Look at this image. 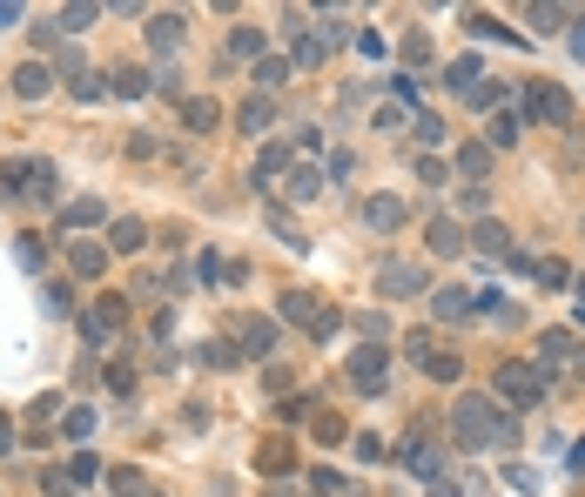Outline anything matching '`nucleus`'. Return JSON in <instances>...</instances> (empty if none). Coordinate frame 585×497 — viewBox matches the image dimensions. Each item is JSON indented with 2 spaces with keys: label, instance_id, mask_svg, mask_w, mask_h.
I'll list each match as a JSON object with an SVG mask.
<instances>
[{
  "label": "nucleus",
  "instance_id": "obj_11",
  "mask_svg": "<svg viewBox=\"0 0 585 497\" xmlns=\"http://www.w3.org/2000/svg\"><path fill=\"white\" fill-rule=\"evenodd\" d=\"M431 317H437V323H464V317H477V289H458V283L431 289Z\"/></svg>",
  "mask_w": 585,
  "mask_h": 497
},
{
  "label": "nucleus",
  "instance_id": "obj_51",
  "mask_svg": "<svg viewBox=\"0 0 585 497\" xmlns=\"http://www.w3.org/2000/svg\"><path fill=\"white\" fill-rule=\"evenodd\" d=\"M303 410H309V397H283V404H276V417H283V423H296Z\"/></svg>",
  "mask_w": 585,
  "mask_h": 497
},
{
  "label": "nucleus",
  "instance_id": "obj_12",
  "mask_svg": "<svg viewBox=\"0 0 585 497\" xmlns=\"http://www.w3.org/2000/svg\"><path fill=\"white\" fill-rule=\"evenodd\" d=\"M404 222H411L404 196H370V202H364V228H377V236H397Z\"/></svg>",
  "mask_w": 585,
  "mask_h": 497
},
{
  "label": "nucleus",
  "instance_id": "obj_49",
  "mask_svg": "<svg viewBox=\"0 0 585 497\" xmlns=\"http://www.w3.org/2000/svg\"><path fill=\"white\" fill-rule=\"evenodd\" d=\"M54 68H61V75H81V47H54Z\"/></svg>",
  "mask_w": 585,
  "mask_h": 497
},
{
  "label": "nucleus",
  "instance_id": "obj_26",
  "mask_svg": "<svg viewBox=\"0 0 585 497\" xmlns=\"http://www.w3.org/2000/svg\"><path fill=\"white\" fill-rule=\"evenodd\" d=\"M148 88H155L148 68H115V94H122V101H135V94H148Z\"/></svg>",
  "mask_w": 585,
  "mask_h": 497
},
{
  "label": "nucleus",
  "instance_id": "obj_34",
  "mask_svg": "<svg viewBox=\"0 0 585 497\" xmlns=\"http://www.w3.org/2000/svg\"><path fill=\"white\" fill-rule=\"evenodd\" d=\"M532 276H539V283H545V289H572V269H565V262H558V256H545V262H532Z\"/></svg>",
  "mask_w": 585,
  "mask_h": 497
},
{
  "label": "nucleus",
  "instance_id": "obj_3",
  "mask_svg": "<svg viewBox=\"0 0 585 497\" xmlns=\"http://www.w3.org/2000/svg\"><path fill=\"white\" fill-rule=\"evenodd\" d=\"M404 349H411V363H417L431 383H458V377H464V357H458L451 343H437L431 330H411V336H404Z\"/></svg>",
  "mask_w": 585,
  "mask_h": 497
},
{
  "label": "nucleus",
  "instance_id": "obj_22",
  "mask_svg": "<svg viewBox=\"0 0 585 497\" xmlns=\"http://www.w3.org/2000/svg\"><path fill=\"white\" fill-rule=\"evenodd\" d=\"M283 196H290V202H317V196H324V168H290Z\"/></svg>",
  "mask_w": 585,
  "mask_h": 497
},
{
  "label": "nucleus",
  "instance_id": "obj_13",
  "mask_svg": "<svg viewBox=\"0 0 585 497\" xmlns=\"http://www.w3.org/2000/svg\"><path fill=\"white\" fill-rule=\"evenodd\" d=\"M182 128H188V135H216V128H222L216 94H182Z\"/></svg>",
  "mask_w": 585,
  "mask_h": 497
},
{
  "label": "nucleus",
  "instance_id": "obj_38",
  "mask_svg": "<svg viewBox=\"0 0 585 497\" xmlns=\"http://www.w3.org/2000/svg\"><path fill=\"white\" fill-rule=\"evenodd\" d=\"M20 181H28V162H0V196H28Z\"/></svg>",
  "mask_w": 585,
  "mask_h": 497
},
{
  "label": "nucleus",
  "instance_id": "obj_39",
  "mask_svg": "<svg viewBox=\"0 0 585 497\" xmlns=\"http://www.w3.org/2000/svg\"><path fill=\"white\" fill-rule=\"evenodd\" d=\"M411 135L424 141V148H437V141H445V121H437V115H417V121H411Z\"/></svg>",
  "mask_w": 585,
  "mask_h": 497
},
{
  "label": "nucleus",
  "instance_id": "obj_43",
  "mask_svg": "<svg viewBox=\"0 0 585 497\" xmlns=\"http://www.w3.org/2000/svg\"><path fill=\"white\" fill-rule=\"evenodd\" d=\"M94 14H101V7H88V0H81V7H61V28H68V34H81Z\"/></svg>",
  "mask_w": 585,
  "mask_h": 497
},
{
  "label": "nucleus",
  "instance_id": "obj_42",
  "mask_svg": "<svg viewBox=\"0 0 585 497\" xmlns=\"http://www.w3.org/2000/svg\"><path fill=\"white\" fill-rule=\"evenodd\" d=\"M417 181H424V188H445V162H437V155H417Z\"/></svg>",
  "mask_w": 585,
  "mask_h": 497
},
{
  "label": "nucleus",
  "instance_id": "obj_54",
  "mask_svg": "<svg viewBox=\"0 0 585 497\" xmlns=\"http://www.w3.org/2000/svg\"><path fill=\"white\" fill-rule=\"evenodd\" d=\"M7 444H14V430H7V417H0V451H7Z\"/></svg>",
  "mask_w": 585,
  "mask_h": 497
},
{
  "label": "nucleus",
  "instance_id": "obj_55",
  "mask_svg": "<svg viewBox=\"0 0 585 497\" xmlns=\"http://www.w3.org/2000/svg\"><path fill=\"white\" fill-rule=\"evenodd\" d=\"M269 497H296V491H290V484H276V491H269Z\"/></svg>",
  "mask_w": 585,
  "mask_h": 497
},
{
  "label": "nucleus",
  "instance_id": "obj_15",
  "mask_svg": "<svg viewBox=\"0 0 585 497\" xmlns=\"http://www.w3.org/2000/svg\"><path fill=\"white\" fill-rule=\"evenodd\" d=\"M518 135H525V115H511V108H498V115H485V148H511Z\"/></svg>",
  "mask_w": 585,
  "mask_h": 497
},
{
  "label": "nucleus",
  "instance_id": "obj_28",
  "mask_svg": "<svg viewBox=\"0 0 585 497\" xmlns=\"http://www.w3.org/2000/svg\"><path fill=\"white\" fill-rule=\"evenodd\" d=\"M148 41L155 47H182V14H155L148 20Z\"/></svg>",
  "mask_w": 585,
  "mask_h": 497
},
{
  "label": "nucleus",
  "instance_id": "obj_16",
  "mask_svg": "<svg viewBox=\"0 0 585 497\" xmlns=\"http://www.w3.org/2000/svg\"><path fill=\"white\" fill-rule=\"evenodd\" d=\"M108 249H115V256H141V249H148V222H135V215H122V222L108 228Z\"/></svg>",
  "mask_w": 585,
  "mask_h": 497
},
{
  "label": "nucleus",
  "instance_id": "obj_32",
  "mask_svg": "<svg viewBox=\"0 0 585 497\" xmlns=\"http://www.w3.org/2000/svg\"><path fill=\"white\" fill-rule=\"evenodd\" d=\"M229 54L236 60H262V28H236L229 34Z\"/></svg>",
  "mask_w": 585,
  "mask_h": 497
},
{
  "label": "nucleus",
  "instance_id": "obj_9",
  "mask_svg": "<svg viewBox=\"0 0 585 497\" xmlns=\"http://www.w3.org/2000/svg\"><path fill=\"white\" fill-rule=\"evenodd\" d=\"M464 236H471V228H464L458 215H431V222H424V242H431V256H437V262H451L458 249H471Z\"/></svg>",
  "mask_w": 585,
  "mask_h": 497
},
{
  "label": "nucleus",
  "instance_id": "obj_21",
  "mask_svg": "<svg viewBox=\"0 0 585 497\" xmlns=\"http://www.w3.org/2000/svg\"><path fill=\"white\" fill-rule=\"evenodd\" d=\"M47 81H54V68H41V60H28V68H14V94L20 101H41Z\"/></svg>",
  "mask_w": 585,
  "mask_h": 497
},
{
  "label": "nucleus",
  "instance_id": "obj_52",
  "mask_svg": "<svg viewBox=\"0 0 585 497\" xmlns=\"http://www.w3.org/2000/svg\"><path fill=\"white\" fill-rule=\"evenodd\" d=\"M68 484H94V457H75V464H68Z\"/></svg>",
  "mask_w": 585,
  "mask_h": 497
},
{
  "label": "nucleus",
  "instance_id": "obj_41",
  "mask_svg": "<svg viewBox=\"0 0 585 497\" xmlns=\"http://www.w3.org/2000/svg\"><path fill=\"white\" fill-rule=\"evenodd\" d=\"M28 181H34V196H54V162H28Z\"/></svg>",
  "mask_w": 585,
  "mask_h": 497
},
{
  "label": "nucleus",
  "instance_id": "obj_19",
  "mask_svg": "<svg viewBox=\"0 0 585 497\" xmlns=\"http://www.w3.org/2000/svg\"><path fill=\"white\" fill-rule=\"evenodd\" d=\"M290 464H296L290 437H262V444H256V470H269V477H283Z\"/></svg>",
  "mask_w": 585,
  "mask_h": 497
},
{
  "label": "nucleus",
  "instance_id": "obj_20",
  "mask_svg": "<svg viewBox=\"0 0 585 497\" xmlns=\"http://www.w3.org/2000/svg\"><path fill=\"white\" fill-rule=\"evenodd\" d=\"M445 88H458V94H464V101H471V94H477V88H485V68H477V60H471V54H464V60H451V68H445Z\"/></svg>",
  "mask_w": 585,
  "mask_h": 497
},
{
  "label": "nucleus",
  "instance_id": "obj_17",
  "mask_svg": "<svg viewBox=\"0 0 585 497\" xmlns=\"http://www.w3.org/2000/svg\"><path fill=\"white\" fill-rule=\"evenodd\" d=\"M68 269H75V276H88V283H94V276L108 269V249H101V242H68Z\"/></svg>",
  "mask_w": 585,
  "mask_h": 497
},
{
  "label": "nucleus",
  "instance_id": "obj_40",
  "mask_svg": "<svg viewBox=\"0 0 585 497\" xmlns=\"http://www.w3.org/2000/svg\"><path fill=\"white\" fill-rule=\"evenodd\" d=\"M61 430H68V437H88V430H94V410H88V404H75V410L61 417Z\"/></svg>",
  "mask_w": 585,
  "mask_h": 497
},
{
  "label": "nucleus",
  "instance_id": "obj_4",
  "mask_svg": "<svg viewBox=\"0 0 585 497\" xmlns=\"http://www.w3.org/2000/svg\"><path fill=\"white\" fill-rule=\"evenodd\" d=\"M283 317H290L303 336H317V343H324V336H337V323H343L337 309L317 296V289H290V296H283Z\"/></svg>",
  "mask_w": 585,
  "mask_h": 497
},
{
  "label": "nucleus",
  "instance_id": "obj_1",
  "mask_svg": "<svg viewBox=\"0 0 585 497\" xmlns=\"http://www.w3.org/2000/svg\"><path fill=\"white\" fill-rule=\"evenodd\" d=\"M451 430H458V451H485V444L511 451V444H518V423H511L492 397H458V404H451Z\"/></svg>",
  "mask_w": 585,
  "mask_h": 497
},
{
  "label": "nucleus",
  "instance_id": "obj_18",
  "mask_svg": "<svg viewBox=\"0 0 585 497\" xmlns=\"http://www.w3.org/2000/svg\"><path fill=\"white\" fill-rule=\"evenodd\" d=\"M269 121H276V101H269V94H249V101L236 108V128H243V135H262Z\"/></svg>",
  "mask_w": 585,
  "mask_h": 497
},
{
  "label": "nucleus",
  "instance_id": "obj_33",
  "mask_svg": "<svg viewBox=\"0 0 585 497\" xmlns=\"http://www.w3.org/2000/svg\"><path fill=\"white\" fill-rule=\"evenodd\" d=\"M565 20H572V7H558V0H539V7H532V28H539V34L565 28Z\"/></svg>",
  "mask_w": 585,
  "mask_h": 497
},
{
  "label": "nucleus",
  "instance_id": "obj_53",
  "mask_svg": "<svg viewBox=\"0 0 585 497\" xmlns=\"http://www.w3.org/2000/svg\"><path fill=\"white\" fill-rule=\"evenodd\" d=\"M572 54L585 60V14H572Z\"/></svg>",
  "mask_w": 585,
  "mask_h": 497
},
{
  "label": "nucleus",
  "instance_id": "obj_27",
  "mask_svg": "<svg viewBox=\"0 0 585 497\" xmlns=\"http://www.w3.org/2000/svg\"><path fill=\"white\" fill-rule=\"evenodd\" d=\"M94 222H101V202H94V196H81V202L61 209V228H94Z\"/></svg>",
  "mask_w": 585,
  "mask_h": 497
},
{
  "label": "nucleus",
  "instance_id": "obj_14",
  "mask_svg": "<svg viewBox=\"0 0 585 497\" xmlns=\"http://www.w3.org/2000/svg\"><path fill=\"white\" fill-rule=\"evenodd\" d=\"M477 249V256H498V262H511V228L505 222H492V215H485V222H471V236H464Z\"/></svg>",
  "mask_w": 585,
  "mask_h": 497
},
{
  "label": "nucleus",
  "instance_id": "obj_46",
  "mask_svg": "<svg viewBox=\"0 0 585 497\" xmlns=\"http://www.w3.org/2000/svg\"><path fill=\"white\" fill-rule=\"evenodd\" d=\"M75 484H68V470H41V497H68Z\"/></svg>",
  "mask_w": 585,
  "mask_h": 497
},
{
  "label": "nucleus",
  "instance_id": "obj_31",
  "mask_svg": "<svg viewBox=\"0 0 585 497\" xmlns=\"http://www.w3.org/2000/svg\"><path fill=\"white\" fill-rule=\"evenodd\" d=\"M458 209L485 222V209H492V188H485V181H464V188H458Z\"/></svg>",
  "mask_w": 585,
  "mask_h": 497
},
{
  "label": "nucleus",
  "instance_id": "obj_7",
  "mask_svg": "<svg viewBox=\"0 0 585 497\" xmlns=\"http://www.w3.org/2000/svg\"><path fill=\"white\" fill-rule=\"evenodd\" d=\"M236 343H243V357L269 363V357H276V343H283V330L269 317H236Z\"/></svg>",
  "mask_w": 585,
  "mask_h": 497
},
{
  "label": "nucleus",
  "instance_id": "obj_23",
  "mask_svg": "<svg viewBox=\"0 0 585 497\" xmlns=\"http://www.w3.org/2000/svg\"><path fill=\"white\" fill-rule=\"evenodd\" d=\"M404 464H411L417 477H431V484H437V464H445V457H437L424 437H411V444H404Z\"/></svg>",
  "mask_w": 585,
  "mask_h": 497
},
{
  "label": "nucleus",
  "instance_id": "obj_5",
  "mask_svg": "<svg viewBox=\"0 0 585 497\" xmlns=\"http://www.w3.org/2000/svg\"><path fill=\"white\" fill-rule=\"evenodd\" d=\"M370 283H377V296H390V302H404V296H431V283H424V262H397V256L377 262V269H370Z\"/></svg>",
  "mask_w": 585,
  "mask_h": 497
},
{
  "label": "nucleus",
  "instance_id": "obj_37",
  "mask_svg": "<svg viewBox=\"0 0 585 497\" xmlns=\"http://www.w3.org/2000/svg\"><path fill=\"white\" fill-rule=\"evenodd\" d=\"M317 444H350V430H343V417H330V410H317Z\"/></svg>",
  "mask_w": 585,
  "mask_h": 497
},
{
  "label": "nucleus",
  "instance_id": "obj_48",
  "mask_svg": "<svg viewBox=\"0 0 585 497\" xmlns=\"http://www.w3.org/2000/svg\"><path fill=\"white\" fill-rule=\"evenodd\" d=\"M202 363H216V370H229V363H236V349H229V343H202Z\"/></svg>",
  "mask_w": 585,
  "mask_h": 497
},
{
  "label": "nucleus",
  "instance_id": "obj_45",
  "mask_svg": "<svg viewBox=\"0 0 585 497\" xmlns=\"http://www.w3.org/2000/svg\"><path fill=\"white\" fill-rule=\"evenodd\" d=\"M108 390L115 397H135V370H128V363H115V370H108Z\"/></svg>",
  "mask_w": 585,
  "mask_h": 497
},
{
  "label": "nucleus",
  "instance_id": "obj_6",
  "mask_svg": "<svg viewBox=\"0 0 585 497\" xmlns=\"http://www.w3.org/2000/svg\"><path fill=\"white\" fill-rule=\"evenodd\" d=\"M518 115H525V121H545V128H572V94L558 88V81H532Z\"/></svg>",
  "mask_w": 585,
  "mask_h": 497
},
{
  "label": "nucleus",
  "instance_id": "obj_8",
  "mask_svg": "<svg viewBox=\"0 0 585 497\" xmlns=\"http://www.w3.org/2000/svg\"><path fill=\"white\" fill-rule=\"evenodd\" d=\"M122 323H128V302L122 296H101L88 317H81V336H88V343H108V336H122Z\"/></svg>",
  "mask_w": 585,
  "mask_h": 497
},
{
  "label": "nucleus",
  "instance_id": "obj_25",
  "mask_svg": "<svg viewBox=\"0 0 585 497\" xmlns=\"http://www.w3.org/2000/svg\"><path fill=\"white\" fill-rule=\"evenodd\" d=\"M283 81H290V60H276V54H262L256 60V94H276Z\"/></svg>",
  "mask_w": 585,
  "mask_h": 497
},
{
  "label": "nucleus",
  "instance_id": "obj_35",
  "mask_svg": "<svg viewBox=\"0 0 585 497\" xmlns=\"http://www.w3.org/2000/svg\"><path fill=\"white\" fill-rule=\"evenodd\" d=\"M262 215H269V222H276V236L290 242V249H303V228L290 222V209H283V202H269V209H262Z\"/></svg>",
  "mask_w": 585,
  "mask_h": 497
},
{
  "label": "nucleus",
  "instance_id": "obj_24",
  "mask_svg": "<svg viewBox=\"0 0 585 497\" xmlns=\"http://www.w3.org/2000/svg\"><path fill=\"white\" fill-rule=\"evenodd\" d=\"M276 175H290V148H283V141H269V148L256 155V188H262V181H276Z\"/></svg>",
  "mask_w": 585,
  "mask_h": 497
},
{
  "label": "nucleus",
  "instance_id": "obj_10",
  "mask_svg": "<svg viewBox=\"0 0 585 497\" xmlns=\"http://www.w3.org/2000/svg\"><path fill=\"white\" fill-rule=\"evenodd\" d=\"M384 377H390V357H384L377 343H364V349L350 357V383H357V390H370V397H377V390H384Z\"/></svg>",
  "mask_w": 585,
  "mask_h": 497
},
{
  "label": "nucleus",
  "instance_id": "obj_30",
  "mask_svg": "<svg viewBox=\"0 0 585 497\" xmlns=\"http://www.w3.org/2000/svg\"><path fill=\"white\" fill-rule=\"evenodd\" d=\"M108 484H115L122 497H148V477H141L135 464H115V470H108Z\"/></svg>",
  "mask_w": 585,
  "mask_h": 497
},
{
  "label": "nucleus",
  "instance_id": "obj_2",
  "mask_svg": "<svg viewBox=\"0 0 585 497\" xmlns=\"http://www.w3.org/2000/svg\"><path fill=\"white\" fill-rule=\"evenodd\" d=\"M492 390L505 397L511 410H532V404H545V397H552V383L539 377V370H532V363H518V357H505L492 370Z\"/></svg>",
  "mask_w": 585,
  "mask_h": 497
},
{
  "label": "nucleus",
  "instance_id": "obj_44",
  "mask_svg": "<svg viewBox=\"0 0 585 497\" xmlns=\"http://www.w3.org/2000/svg\"><path fill=\"white\" fill-rule=\"evenodd\" d=\"M317 60H324V41H317V34H303V41H296V68H317Z\"/></svg>",
  "mask_w": 585,
  "mask_h": 497
},
{
  "label": "nucleus",
  "instance_id": "obj_36",
  "mask_svg": "<svg viewBox=\"0 0 585 497\" xmlns=\"http://www.w3.org/2000/svg\"><path fill=\"white\" fill-rule=\"evenodd\" d=\"M350 451L364 457V464H384V437H377V430H357V437H350Z\"/></svg>",
  "mask_w": 585,
  "mask_h": 497
},
{
  "label": "nucleus",
  "instance_id": "obj_56",
  "mask_svg": "<svg viewBox=\"0 0 585 497\" xmlns=\"http://www.w3.org/2000/svg\"><path fill=\"white\" fill-rule=\"evenodd\" d=\"M572 289H579V296H585V276H572Z\"/></svg>",
  "mask_w": 585,
  "mask_h": 497
},
{
  "label": "nucleus",
  "instance_id": "obj_47",
  "mask_svg": "<svg viewBox=\"0 0 585 497\" xmlns=\"http://www.w3.org/2000/svg\"><path fill=\"white\" fill-rule=\"evenodd\" d=\"M404 60H431V34H404Z\"/></svg>",
  "mask_w": 585,
  "mask_h": 497
},
{
  "label": "nucleus",
  "instance_id": "obj_50",
  "mask_svg": "<svg viewBox=\"0 0 585 497\" xmlns=\"http://www.w3.org/2000/svg\"><path fill=\"white\" fill-rule=\"evenodd\" d=\"M370 128H404V108H397V101L377 108V115H370Z\"/></svg>",
  "mask_w": 585,
  "mask_h": 497
},
{
  "label": "nucleus",
  "instance_id": "obj_29",
  "mask_svg": "<svg viewBox=\"0 0 585 497\" xmlns=\"http://www.w3.org/2000/svg\"><path fill=\"white\" fill-rule=\"evenodd\" d=\"M458 168H464V181H485V175H492V148H477V141L458 148Z\"/></svg>",
  "mask_w": 585,
  "mask_h": 497
}]
</instances>
